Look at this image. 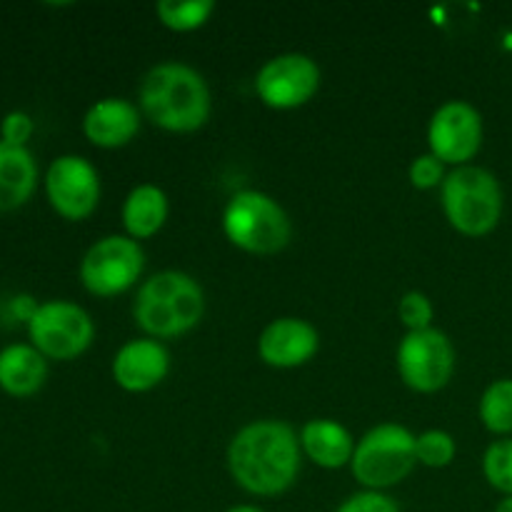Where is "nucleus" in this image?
Instances as JSON below:
<instances>
[{
	"label": "nucleus",
	"mask_w": 512,
	"mask_h": 512,
	"mask_svg": "<svg viewBox=\"0 0 512 512\" xmlns=\"http://www.w3.org/2000/svg\"><path fill=\"white\" fill-rule=\"evenodd\" d=\"M300 455V438L288 423L253 420L228 445L230 478L255 498H278L298 480Z\"/></svg>",
	"instance_id": "1"
},
{
	"label": "nucleus",
	"mask_w": 512,
	"mask_h": 512,
	"mask_svg": "<svg viewBox=\"0 0 512 512\" xmlns=\"http://www.w3.org/2000/svg\"><path fill=\"white\" fill-rule=\"evenodd\" d=\"M138 108L155 128L168 133H195L213 113V98L203 75L190 65L168 60L143 75Z\"/></svg>",
	"instance_id": "2"
},
{
	"label": "nucleus",
	"mask_w": 512,
	"mask_h": 512,
	"mask_svg": "<svg viewBox=\"0 0 512 512\" xmlns=\"http://www.w3.org/2000/svg\"><path fill=\"white\" fill-rule=\"evenodd\" d=\"M205 293L193 275L163 270L145 280L133 303L135 325L145 338L170 340L190 333L203 320Z\"/></svg>",
	"instance_id": "3"
},
{
	"label": "nucleus",
	"mask_w": 512,
	"mask_h": 512,
	"mask_svg": "<svg viewBox=\"0 0 512 512\" xmlns=\"http://www.w3.org/2000/svg\"><path fill=\"white\" fill-rule=\"evenodd\" d=\"M440 200L448 223L465 238H483L503 218V188L490 170L463 165L445 175Z\"/></svg>",
	"instance_id": "4"
},
{
	"label": "nucleus",
	"mask_w": 512,
	"mask_h": 512,
	"mask_svg": "<svg viewBox=\"0 0 512 512\" xmlns=\"http://www.w3.org/2000/svg\"><path fill=\"white\" fill-rule=\"evenodd\" d=\"M223 233L250 255H278L293 238V223L283 205L260 190H240L223 210Z\"/></svg>",
	"instance_id": "5"
},
{
	"label": "nucleus",
	"mask_w": 512,
	"mask_h": 512,
	"mask_svg": "<svg viewBox=\"0 0 512 512\" xmlns=\"http://www.w3.org/2000/svg\"><path fill=\"white\" fill-rule=\"evenodd\" d=\"M415 438L405 425L383 423L355 443L350 470L363 490H388L400 485L418 465Z\"/></svg>",
	"instance_id": "6"
},
{
	"label": "nucleus",
	"mask_w": 512,
	"mask_h": 512,
	"mask_svg": "<svg viewBox=\"0 0 512 512\" xmlns=\"http://www.w3.org/2000/svg\"><path fill=\"white\" fill-rule=\"evenodd\" d=\"M30 345L48 360H75L93 345L95 325L88 310L70 300H45L28 320Z\"/></svg>",
	"instance_id": "7"
},
{
	"label": "nucleus",
	"mask_w": 512,
	"mask_h": 512,
	"mask_svg": "<svg viewBox=\"0 0 512 512\" xmlns=\"http://www.w3.org/2000/svg\"><path fill=\"white\" fill-rule=\"evenodd\" d=\"M145 268V253L128 235H108L85 250L80 283L95 298H115L133 288Z\"/></svg>",
	"instance_id": "8"
},
{
	"label": "nucleus",
	"mask_w": 512,
	"mask_h": 512,
	"mask_svg": "<svg viewBox=\"0 0 512 512\" xmlns=\"http://www.w3.org/2000/svg\"><path fill=\"white\" fill-rule=\"evenodd\" d=\"M455 345L443 330L428 328L408 333L398 345L395 353V365L408 385L415 393H438L450 383L455 373Z\"/></svg>",
	"instance_id": "9"
},
{
	"label": "nucleus",
	"mask_w": 512,
	"mask_h": 512,
	"mask_svg": "<svg viewBox=\"0 0 512 512\" xmlns=\"http://www.w3.org/2000/svg\"><path fill=\"white\" fill-rule=\"evenodd\" d=\"M45 195L60 218L80 223L100 203L98 170L83 155H58L45 173Z\"/></svg>",
	"instance_id": "10"
},
{
	"label": "nucleus",
	"mask_w": 512,
	"mask_h": 512,
	"mask_svg": "<svg viewBox=\"0 0 512 512\" xmlns=\"http://www.w3.org/2000/svg\"><path fill=\"white\" fill-rule=\"evenodd\" d=\"M318 88L320 68L305 53L275 55L255 75V93L273 110L300 108L315 98Z\"/></svg>",
	"instance_id": "11"
},
{
	"label": "nucleus",
	"mask_w": 512,
	"mask_h": 512,
	"mask_svg": "<svg viewBox=\"0 0 512 512\" xmlns=\"http://www.w3.org/2000/svg\"><path fill=\"white\" fill-rule=\"evenodd\" d=\"M430 153L445 165H470L483 145V115L465 100H448L428 125Z\"/></svg>",
	"instance_id": "12"
},
{
	"label": "nucleus",
	"mask_w": 512,
	"mask_h": 512,
	"mask_svg": "<svg viewBox=\"0 0 512 512\" xmlns=\"http://www.w3.org/2000/svg\"><path fill=\"white\" fill-rule=\"evenodd\" d=\"M320 348V335L308 320L278 318L263 328L258 338V355L265 365L278 370L300 368L310 363Z\"/></svg>",
	"instance_id": "13"
},
{
	"label": "nucleus",
	"mask_w": 512,
	"mask_h": 512,
	"mask_svg": "<svg viewBox=\"0 0 512 512\" xmlns=\"http://www.w3.org/2000/svg\"><path fill=\"white\" fill-rule=\"evenodd\" d=\"M113 380L125 393H148L170 373V353L160 340L135 338L120 345L113 358Z\"/></svg>",
	"instance_id": "14"
},
{
	"label": "nucleus",
	"mask_w": 512,
	"mask_h": 512,
	"mask_svg": "<svg viewBox=\"0 0 512 512\" xmlns=\"http://www.w3.org/2000/svg\"><path fill=\"white\" fill-rule=\"evenodd\" d=\"M140 108L125 98H103L83 115V135L95 148L115 150L128 145L140 130Z\"/></svg>",
	"instance_id": "15"
},
{
	"label": "nucleus",
	"mask_w": 512,
	"mask_h": 512,
	"mask_svg": "<svg viewBox=\"0 0 512 512\" xmlns=\"http://www.w3.org/2000/svg\"><path fill=\"white\" fill-rule=\"evenodd\" d=\"M300 450L310 463L325 470H340L350 465L355 453V438L343 423L330 418H315L300 428Z\"/></svg>",
	"instance_id": "16"
},
{
	"label": "nucleus",
	"mask_w": 512,
	"mask_h": 512,
	"mask_svg": "<svg viewBox=\"0 0 512 512\" xmlns=\"http://www.w3.org/2000/svg\"><path fill=\"white\" fill-rule=\"evenodd\" d=\"M48 380V358L30 343H13L0 350V390L10 398H30Z\"/></svg>",
	"instance_id": "17"
},
{
	"label": "nucleus",
	"mask_w": 512,
	"mask_h": 512,
	"mask_svg": "<svg viewBox=\"0 0 512 512\" xmlns=\"http://www.w3.org/2000/svg\"><path fill=\"white\" fill-rule=\"evenodd\" d=\"M38 188V163L28 148L0 143V213L18 210Z\"/></svg>",
	"instance_id": "18"
},
{
	"label": "nucleus",
	"mask_w": 512,
	"mask_h": 512,
	"mask_svg": "<svg viewBox=\"0 0 512 512\" xmlns=\"http://www.w3.org/2000/svg\"><path fill=\"white\" fill-rule=\"evenodd\" d=\"M168 213L170 205L165 190L153 183H143L135 185L128 193L120 218H123V228L128 233V238L140 243V240L153 238V235H158L163 230Z\"/></svg>",
	"instance_id": "19"
},
{
	"label": "nucleus",
	"mask_w": 512,
	"mask_h": 512,
	"mask_svg": "<svg viewBox=\"0 0 512 512\" xmlns=\"http://www.w3.org/2000/svg\"><path fill=\"white\" fill-rule=\"evenodd\" d=\"M215 13L213 0H160L155 5V15L160 23L175 33H193V30L203 28Z\"/></svg>",
	"instance_id": "20"
},
{
	"label": "nucleus",
	"mask_w": 512,
	"mask_h": 512,
	"mask_svg": "<svg viewBox=\"0 0 512 512\" xmlns=\"http://www.w3.org/2000/svg\"><path fill=\"white\" fill-rule=\"evenodd\" d=\"M478 415L493 435L512 433V380H495L480 398Z\"/></svg>",
	"instance_id": "21"
},
{
	"label": "nucleus",
	"mask_w": 512,
	"mask_h": 512,
	"mask_svg": "<svg viewBox=\"0 0 512 512\" xmlns=\"http://www.w3.org/2000/svg\"><path fill=\"white\" fill-rule=\"evenodd\" d=\"M415 453H418V463L425 468H448L458 455V443L448 430H425L415 438Z\"/></svg>",
	"instance_id": "22"
},
{
	"label": "nucleus",
	"mask_w": 512,
	"mask_h": 512,
	"mask_svg": "<svg viewBox=\"0 0 512 512\" xmlns=\"http://www.w3.org/2000/svg\"><path fill=\"white\" fill-rule=\"evenodd\" d=\"M483 475L505 498L512 495V440H495L483 455Z\"/></svg>",
	"instance_id": "23"
},
{
	"label": "nucleus",
	"mask_w": 512,
	"mask_h": 512,
	"mask_svg": "<svg viewBox=\"0 0 512 512\" xmlns=\"http://www.w3.org/2000/svg\"><path fill=\"white\" fill-rule=\"evenodd\" d=\"M398 315H400V323L408 328V333L433 328V318H435L433 303H430L428 295L420 293V290H410V293H405L403 298H400Z\"/></svg>",
	"instance_id": "24"
},
{
	"label": "nucleus",
	"mask_w": 512,
	"mask_h": 512,
	"mask_svg": "<svg viewBox=\"0 0 512 512\" xmlns=\"http://www.w3.org/2000/svg\"><path fill=\"white\" fill-rule=\"evenodd\" d=\"M408 178L413 183V188L418 190H433L438 185L445 183V163H440L433 153L418 155V158L410 163Z\"/></svg>",
	"instance_id": "25"
},
{
	"label": "nucleus",
	"mask_w": 512,
	"mask_h": 512,
	"mask_svg": "<svg viewBox=\"0 0 512 512\" xmlns=\"http://www.w3.org/2000/svg\"><path fill=\"white\" fill-rule=\"evenodd\" d=\"M335 512H400V505L383 490H360L345 498Z\"/></svg>",
	"instance_id": "26"
},
{
	"label": "nucleus",
	"mask_w": 512,
	"mask_h": 512,
	"mask_svg": "<svg viewBox=\"0 0 512 512\" xmlns=\"http://www.w3.org/2000/svg\"><path fill=\"white\" fill-rule=\"evenodd\" d=\"M35 123L25 110H13L0 123V143L15 145V148H28V140L33 138Z\"/></svg>",
	"instance_id": "27"
},
{
	"label": "nucleus",
	"mask_w": 512,
	"mask_h": 512,
	"mask_svg": "<svg viewBox=\"0 0 512 512\" xmlns=\"http://www.w3.org/2000/svg\"><path fill=\"white\" fill-rule=\"evenodd\" d=\"M225 512H265V510H260L258 505H233V508H228Z\"/></svg>",
	"instance_id": "28"
},
{
	"label": "nucleus",
	"mask_w": 512,
	"mask_h": 512,
	"mask_svg": "<svg viewBox=\"0 0 512 512\" xmlns=\"http://www.w3.org/2000/svg\"><path fill=\"white\" fill-rule=\"evenodd\" d=\"M495 512H512V495H510V498L500 500L498 508H495Z\"/></svg>",
	"instance_id": "29"
}]
</instances>
